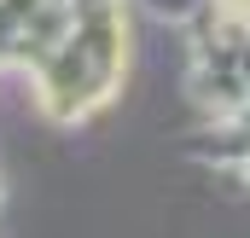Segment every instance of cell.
Instances as JSON below:
<instances>
[{"mask_svg":"<svg viewBox=\"0 0 250 238\" xmlns=\"http://www.w3.org/2000/svg\"><path fill=\"white\" fill-rule=\"evenodd\" d=\"M70 12H99V6H123V0H64Z\"/></svg>","mask_w":250,"mask_h":238,"instance_id":"cell-2","label":"cell"},{"mask_svg":"<svg viewBox=\"0 0 250 238\" xmlns=\"http://www.w3.org/2000/svg\"><path fill=\"white\" fill-rule=\"evenodd\" d=\"M140 6H146V12H151L163 29H175V23H187V18L204 6V0H140Z\"/></svg>","mask_w":250,"mask_h":238,"instance_id":"cell-1","label":"cell"}]
</instances>
